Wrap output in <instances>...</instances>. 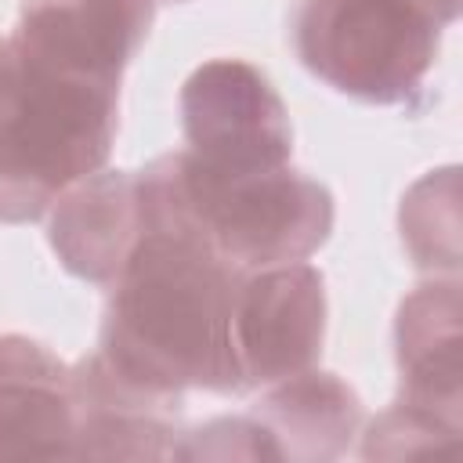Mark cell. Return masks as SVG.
<instances>
[{"mask_svg": "<svg viewBox=\"0 0 463 463\" xmlns=\"http://www.w3.org/2000/svg\"><path fill=\"white\" fill-rule=\"evenodd\" d=\"M235 279L199 235L148 228L109 286L94 354L156 394H242L232 354Z\"/></svg>", "mask_w": 463, "mask_h": 463, "instance_id": "obj_1", "label": "cell"}, {"mask_svg": "<svg viewBox=\"0 0 463 463\" xmlns=\"http://www.w3.org/2000/svg\"><path fill=\"white\" fill-rule=\"evenodd\" d=\"M137 181L148 228H184L235 271L307 260L336 221L333 192L293 166L224 177L181 148L156 156Z\"/></svg>", "mask_w": 463, "mask_h": 463, "instance_id": "obj_2", "label": "cell"}, {"mask_svg": "<svg viewBox=\"0 0 463 463\" xmlns=\"http://www.w3.org/2000/svg\"><path fill=\"white\" fill-rule=\"evenodd\" d=\"M116 127L119 83L47 69L7 51L0 72V224L47 217L76 181L105 170Z\"/></svg>", "mask_w": 463, "mask_h": 463, "instance_id": "obj_3", "label": "cell"}, {"mask_svg": "<svg viewBox=\"0 0 463 463\" xmlns=\"http://www.w3.org/2000/svg\"><path fill=\"white\" fill-rule=\"evenodd\" d=\"M441 22L420 0H293L297 61L365 105H416L441 51Z\"/></svg>", "mask_w": 463, "mask_h": 463, "instance_id": "obj_4", "label": "cell"}, {"mask_svg": "<svg viewBox=\"0 0 463 463\" xmlns=\"http://www.w3.org/2000/svg\"><path fill=\"white\" fill-rule=\"evenodd\" d=\"M362 398L336 373L286 376L239 416H217L181 430L174 459H297L322 463L351 449L362 427Z\"/></svg>", "mask_w": 463, "mask_h": 463, "instance_id": "obj_5", "label": "cell"}, {"mask_svg": "<svg viewBox=\"0 0 463 463\" xmlns=\"http://www.w3.org/2000/svg\"><path fill=\"white\" fill-rule=\"evenodd\" d=\"M184 152L224 177L289 166L293 123L271 80L246 58H210L181 83Z\"/></svg>", "mask_w": 463, "mask_h": 463, "instance_id": "obj_6", "label": "cell"}, {"mask_svg": "<svg viewBox=\"0 0 463 463\" xmlns=\"http://www.w3.org/2000/svg\"><path fill=\"white\" fill-rule=\"evenodd\" d=\"M326 279L307 260L239 271L232 293V354L239 391H264L315 369L326 344Z\"/></svg>", "mask_w": 463, "mask_h": 463, "instance_id": "obj_7", "label": "cell"}, {"mask_svg": "<svg viewBox=\"0 0 463 463\" xmlns=\"http://www.w3.org/2000/svg\"><path fill=\"white\" fill-rule=\"evenodd\" d=\"M152 18L156 0H22L7 43L47 69L119 83Z\"/></svg>", "mask_w": 463, "mask_h": 463, "instance_id": "obj_8", "label": "cell"}, {"mask_svg": "<svg viewBox=\"0 0 463 463\" xmlns=\"http://www.w3.org/2000/svg\"><path fill=\"white\" fill-rule=\"evenodd\" d=\"M148 232L137 170H98L76 181L47 213V242L61 268L109 289Z\"/></svg>", "mask_w": 463, "mask_h": 463, "instance_id": "obj_9", "label": "cell"}, {"mask_svg": "<svg viewBox=\"0 0 463 463\" xmlns=\"http://www.w3.org/2000/svg\"><path fill=\"white\" fill-rule=\"evenodd\" d=\"M76 452L72 459H174L181 394H156L116 376L98 354L72 365Z\"/></svg>", "mask_w": 463, "mask_h": 463, "instance_id": "obj_10", "label": "cell"}, {"mask_svg": "<svg viewBox=\"0 0 463 463\" xmlns=\"http://www.w3.org/2000/svg\"><path fill=\"white\" fill-rule=\"evenodd\" d=\"M72 365L47 344L0 333V459H72Z\"/></svg>", "mask_w": 463, "mask_h": 463, "instance_id": "obj_11", "label": "cell"}, {"mask_svg": "<svg viewBox=\"0 0 463 463\" xmlns=\"http://www.w3.org/2000/svg\"><path fill=\"white\" fill-rule=\"evenodd\" d=\"M398 398L459 427L463 369H459V279H434L416 286L394 322Z\"/></svg>", "mask_w": 463, "mask_h": 463, "instance_id": "obj_12", "label": "cell"}, {"mask_svg": "<svg viewBox=\"0 0 463 463\" xmlns=\"http://www.w3.org/2000/svg\"><path fill=\"white\" fill-rule=\"evenodd\" d=\"M459 441V427L420 412L412 405L391 402V409H383L362 441V456L365 459H398V456H416V452H438V449H452Z\"/></svg>", "mask_w": 463, "mask_h": 463, "instance_id": "obj_13", "label": "cell"}, {"mask_svg": "<svg viewBox=\"0 0 463 463\" xmlns=\"http://www.w3.org/2000/svg\"><path fill=\"white\" fill-rule=\"evenodd\" d=\"M423 7H430L434 11V18L441 22V25H452L456 22V14H459V0H420Z\"/></svg>", "mask_w": 463, "mask_h": 463, "instance_id": "obj_14", "label": "cell"}, {"mask_svg": "<svg viewBox=\"0 0 463 463\" xmlns=\"http://www.w3.org/2000/svg\"><path fill=\"white\" fill-rule=\"evenodd\" d=\"M7 51H11V47H7V40L0 36V72H4V65H7Z\"/></svg>", "mask_w": 463, "mask_h": 463, "instance_id": "obj_15", "label": "cell"}]
</instances>
